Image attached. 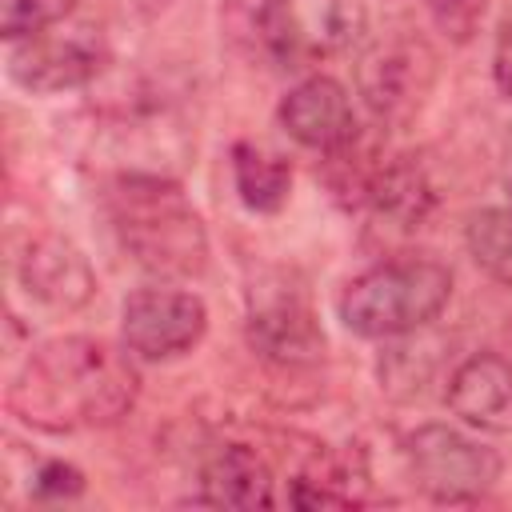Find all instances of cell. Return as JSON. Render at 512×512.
<instances>
[{
    "label": "cell",
    "instance_id": "6da1fadb",
    "mask_svg": "<svg viewBox=\"0 0 512 512\" xmlns=\"http://www.w3.org/2000/svg\"><path fill=\"white\" fill-rule=\"evenodd\" d=\"M140 376L124 352L96 336L40 344L8 384V408L44 432L116 424L136 404Z\"/></svg>",
    "mask_w": 512,
    "mask_h": 512
},
{
    "label": "cell",
    "instance_id": "7a4b0ae2",
    "mask_svg": "<svg viewBox=\"0 0 512 512\" xmlns=\"http://www.w3.org/2000/svg\"><path fill=\"white\" fill-rule=\"evenodd\" d=\"M112 224L128 256L160 276H192L204 268L208 240L184 192L156 172H128L112 192Z\"/></svg>",
    "mask_w": 512,
    "mask_h": 512
},
{
    "label": "cell",
    "instance_id": "3957f363",
    "mask_svg": "<svg viewBox=\"0 0 512 512\" xmlns=\"http://www.w3.org/2000/svg\"><path fill=\"white\" fill-rule=\"evenodd\" d=\"M452 296V272L440 260L404 256L372 264L352 276L336 300V312L348 332L364 340H388L432 324Z\"/></svg>",
    "mask_w": 512,
    "mask_h": 512
},
{
    "label": "cell",
    "instance_id": "277c9868",
    "mask_svg": "<svg viewBox=\"0 0 512 512\" xmlns=\"http://www.w3.org/2000/svg\"><path fill=\"white\" fill-rule=\"evenodd\" d=\"M368 32L364 0H264L260 40L284 68L352 52Z\"/></svg>",
    "mask_w": 512,
    "mask_h": 512
},
{
    "label": "cell",
    "instance_id": "5b68a950",
    "mask_svg": "<svg viewBox=\"0 0 512 512\" xmlns=\"http://www.w3.org/2000/svg\"><path fill=\"white\" fill-rule=\"evenodd\" d=\"M416 484L436 504H472L500 480V456L448 424H420L404 440Z\"/></svg>",
    "mask_w": 512,
    "mask_h": 512
},
{
    "label": "cell",
    "instance_id": "8992f818",
    "mask_svg": "<svg viewBox=\"0 0 512 512\" xmlns=\"http://www.w3.org/2000/svg\"><path fill=\"white\" fill-rule=\"evenodd\" d=\"M108 64V44L92 24H48L20 40L8 56V72L28 92H64L96 80Z\"/></svg>",
    "mask_w": 512,
    "mask_h": 512
},
{
    "label": "cell",
    "instance_id": "52a82bcc",
    "mask_svg": "<svg viewBox=\"0 0 512 512\" xmlns=\"http://www.w3.org/2000/svg\"><path fill=\"white\" fill-rule=\"evenodd\" d=\"M208 328V308L196 292L180 288H140L124 300L120 332L124 348L140 360H172L200 344Z\"/></svg>",
    "mask_w": 512,
    "mask_h": 512
},
{
    "label": "cell",
    "instance_id": "ba28073f",
    "mask_svg": "<svg viewBox=\"0 0 512 512\" xmlns=\"http://www.w3.org/2000/svg\"><path fill=\"white\" fill-rule=\"evenodd\" d=\"M432 72V52L420 40H388L360 56L356 88L384 124H400L424 104Z\"/></svg>",
    "mask_w": 512,
    "mask_h": 512
},
{
    "label": "cell",
    "instance_id": "9c48e42d",
    "mask_svg": "<svg viewBox=\"0 0 512 512\" xmlns=\"http://www.w3.org/2000/svg\"><path fill=\"white\" fill-rule=\"evenodd\" d=\"M280 124L288 136L316 152H340L356 140V112L348 88L332 76H308L280 100Z\"/></svg>",
    "mask_w": 512,
    "mask_h": 512
},
{
    "label": "cell",
    "instance_id": "30bf717a",
    "mask_svg": "<svg viewBox=\"0 0 512 512\" xmlns=\"http://www.w3.org/2000/svg\"><path fill=\"white\" fill-rule=\"evenodd\" d=\"M448 408L480 432H512V360L476 352L448 376Z\"/></svg>",
    "mask_w": 512,
    "mask_h": 512
},
{
    "label": "cell",
    "instance_id": "8fae6325",
    "mask_svg": "<svg viewBox=\"0 0 512 512\" xmlns=\"http://www.w3.org/2000/svg\"><path fill=\"white\" fill-rule=\"evenodd\" d=\"M20 284L36 304L52 312H72L96 292L88 260L60 236H40L28 244V252L20 256Z\"/></svg>",
    "mask_w": 512,
    "mask_h": 512
},
{
    "label": "cell",
    "instance_id": "7c38bea8",
    "mask_svg": "<svg viewBox=\"0 0 512 512\" xmlns=\"http://www.w3.org/2000/svg\"><path fill=\"white\" fill-rule=\"evenodd\" d=\"M248 340L264 360L292 364V368L312 364L324 352V332H320L312 308L292 292H280V296L264 300L260 308H252Z\"/></svg>",
    "mask_w": 512,
    "mask_h": 512
},
{
    "label": "cell",
    "instance_id": "4fadbf2b",
    "mask_svg": "<svg viewBox=\"0 0 512 512\" xmlns=\"http://www.w3.org/2000/svg\"><path fill=\"white\" fill-rule=\"evenodd\" d=\"M200 500L220 508H268L272 472L248 444H224L200 468Z\"/></svg>",
    "mask_w": 512,
    "mask_h": 512
},
{
    "label": "cell",
    "instance_id": "5bb4252c",
    "mask_svg": "<svg viewBox=\"0 0 512 512\" xmlns=\"http://www.w3.org/2000/svg\"><path fill=\"white\" fill-rule=\"evenodd\" d=\"M368 200L380 220H392L396 228H420V220L436 204V188L412 156H396L392 164L372 172Z\"/></svg>",
    "mask_w": 512,
    "mask_h": 512
},
{
    "label": "cell",
    "instance_id": "9a60e30c",
    "mask_svg": "<svg viewBox=\"0 0 512 512\" xmlns=\"http://www.w3.org/2000/svg\"><path fill=\"white\" fill-rule=\"evenodd\" d=\"M232 180H236V192H240L244 208L280 212L284 200H288V188H292V168H288L284 156L240 140L232 148Z\"/></svg>",
    "mask_w": 512,
    "mask_h": 512
},
{
    "label": "cell",
    "instance_id": "2e32d148",
    "mask_svg": "<svg viewBox=\"0 0 512 512\" xmlns=\"http://www.w3.org/2000/svg\"><path fill=\"white\" fill-rule=\"evenodd\" d=\"M464 244L492 280L512 284V208L472 212L464 224Z\"/></svg>",
    "mask_w": 512,
    "mask_h": 512
},
{
    "label": "cell",
    "instance_id": "e0dca14e",
    "mask_svg": "<svg viewBox=\"0 0 512 512\" xmlns=\"http://www.w3.org/2000/svg\"><path fill=\"white\" fill-rule=\"evenodd\" d=\"M64 16L68 0H0V32L8 40H28Z\"/></svg>",
    "mask_w": 512,
    "mask_h": 512
},
{
    "label": "cell",
    "instance_id": "ac0fdd59",
    "mask_svg": "<svg viewBox=\"0 0 512 512\" xmlns=\"http://www.w3.org/2000/svg\"><path fill=\"white\" fill-rule=\"evenodd\" d=\"M424 4L432 12L436 28L448 40H456V44H464V40L476 36V28L484 20V8H488V0H424Z\"/></svg>",
    "mask_w": 512,
    "mask_h": 512
},
{
    "label": "cell",
    "instance_id": "d6986e66",
    "mask_svg": "<svg viewBox=\"0 0 512 512\" xmlns=\"http://www.w3.org/2000/svg\"><path fill=\"white\" fill-rule=\"evenodd\" d=\"M84 492V472L64 460H44L32 472V496L36 500H76Z\"/></svg>",
    "mask_w": 512,
    "mask_h": 512
},
{
    "label": "cell",
    "instance_id": "ffe728a7",
    "mask_svg": "<svg viewBox=\"0 0 512 512\" xmlns=\"http://www.w3.org/2000/svg\"><path fill=\"white\" fill-rule=\"evenodd\" d=\"M492 76H496V88L512 100V16L500 24V36H496V56H492Z\"/></svg>",
    "mask_w": 512,
    "mask_h": 512
}]
</instances>
